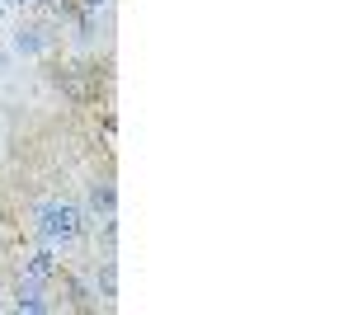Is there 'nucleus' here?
<instances>
[{
	"label": "nucleus",
	"instance_id": "1",
	"mask_svg": "<svg viewBox=\"0 0 353 315\" xmlns=\"http://www.w3.org/2000/svg\"><path fill=\"white\" fill-rule=\"evenodd\" d=\"M85 226H90V212L81 203H71V198H43L33 207V236L43 245H52V250L76 245L85 236Z\"/></svg>",
	"mask_w": 353,
	"mask_h": 315
},
{
	"label": "nucleus",
	"instance_id": "2",
	"mask_svg": "<svg viewBox=\"0 0 353 315\" xmlns=\"http://www.w3.org/2000/svg\"><path fill=\"white\" fill-rule=\"evenodd\" d=\"M48 48H52L48 24H38V19H19V24L10 28V52H14V57H43Z\"/></svg>",
	"mask_w": 353,
	"mask_h": 315
},
{
	"label": "nucleus",
	"instance_id": "3",
	"mask_svg": "<svg viewBox=\"0 0 353 315\" xmlns=\"http://www.w3.org/2000/svg\"><path fill=\"white\" fill-rule=\"evenodd\" d=\"M10 306L24 311V315H43V311H52V292H48V283H38V278H28V273H24V278L14 283Z\"/></svg>",
	"mask_w": 353,
	"mask_h": 315
},
{
	"label": "nucleus",
	"instance_id": "4",
	"mask_svg": "<svg viewBox=\"0 0 353 315\" xmlns=\"http://www.w3.org/2000/svg\"><path fill=\"white\" fill-rule=\"evenodd\" d=\"M85 212H90V216H99V221L118 212V193H113V179H90V184H85Z\"/></svg>",
	"mask_w": 353,
	"mask_h": 315
},
{
	"label": "nucleus",
	"instance_id": "5",
	"mask_svg": "<svg viewBox=\"0 0 353 315\" xmlns=\"http://www.w3.org/2000/svg\"><path fill=\"white\" fill-rule=\"evenodd\" d=\"M24 273H28V278H38V283H52L57 273H61V259H57V250H52V245H43V250L24 254Z\"/></svg>",
	"mask_w": 353,
	"mask_h": 315
},
{
	"label": "nucleus",
	"instance_id": "6",
	"mask_svg": "<svg viewBox=\"0 0 353 315\" xmlns=\"http://www.w3.org/2000/svg\"><path fill=\"white\" fill-rule=\"evenodd\" d=\"M90 292H94V301H104V306H113V301H118V263H113V259H104L99 268H94Z\"/></svg>",
	"mask_w": 353,
	"mask_h": 315
},
{
	"label": "nucleus",
	"instance_id": "7",
	"mask_svg": "<svg viewBox=\"0 0 353 315\" xmlns=\"http://www.w3.org/2000/svg\"><path fill=\"white\" fill-rule=\"evenodd\" d=\"M76 5H81V10H90V14H99V10H109L113 0H76Z\"/></svg>",
	"mask_w": 353,
	"mask_h": 315
},
{
	"label": "nucleus",
	"instance_id": "8",
	"mask_svg": "<svg viewBox=\"0 0 353 315\" xmlns=\"http://www.w3.org/2000/svg\"><path fill=\"white\" fill-rule=\"evenodd\" d=\"M10 5H52V0H10Z\"/></svg>",
	"mask_w": 353,
	"mask_h": 315
},
{
	"label": "nucleus",
	"instance_id": "9",
	"mask_svg": "<svg viewBox=\"0 0 353 315\" xmlns=\"http://www.w3.org/2000/svg\"><path fill=\"white\" fill-rule=\"evenodd\" d=\"M0 136H5V123H0Z\"/></svg>",
	"mask_w": 353,
	"mask_h": 315
}]
</instances>
